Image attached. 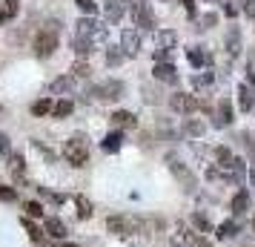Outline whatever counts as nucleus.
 Returning <instances> with one entry per match:
<instances>
[{
  "label": "nucleus",
  "instance_id": "obj_17",
  "mask_svg": "<svg viewBox=\"0 0 255 247\" xmlns=\"http://www.w3.org/2000/svg\"><path fill=\"white\" fill-rule=\"evenodd\" d=\"M230 210H232V216H244V213L250 210V193H247V190H238V193L232 196Z\"/></svg>",
  "mask_w": 255,
  "mask_h": 247
},
{
  "label": "nucleus",
  "instance_id": "obj_41",
  "mask_svg": "<svg viewBox=\"0 0 255 247\" xmlns=\"http://www.w3.org/2000/svg\"><path fill=\"white\" fill-rule=\"evenodd\" d=\"M172 49H155V63H169Z\"/></svg>",
  "mask_w": 255,
  "mask_h": 247
},
{
  "label": "nucleus",
  "instance_id": "obj_28",
  "mask_svg": "<svg viewBox=\"0 0 255 247\" xmlns=\"http://www.w3.org/2000/svg\"><path fill=\"white\" fill-rule=\"evenodd\" d=\"M75 204H78V219H83V222H86V219H92V201L86 199V196H75Z\"/></svg>",
  "mask_w": 255,
  "mask_h": 247
},
{
  "label": "nucleus",
  "instance_id": "obj_40",
  "mask_svg": "<svg viewBox=\"0 0 255 247\" xmlns=\"http://www.w3.org/2000/svg\"><path fill=\"white\" fill-rule=\"evenodd\" d=\"M75 3H78V9H81V12H86L89 17H92V14L98 12V6H95L92 0H75Z\"/></svg>",
  "mask_w": 255,
  "mask_h": 247
},
{
  "label": "nucleus",
  "instance_id": "obj_33",
  "mask_svg": "<svg viewBox=\"0 0 255 247\" xmlns=\"http://www.w3.org/2000/svg\"><path fill=\"white\" fill-rule=\"evenodd\" d=\"M124 49L121 46H109V52H106V66H118V63H124Z\"/></svg>",
  "mask_w": 255,
  "mask_h": 247
},
{
  "label": "nucleus",
  "instance_id": "obj_4",
  "mask_svg": "<svg viewBox=\"0 0 255 247\" xmlns=\"http://www.w3.org/2000/svg\"><path fill=\"white\" fill-rule=\"evenodd\" d=\"M75 26H78V29H75V35H78V37H89L92 43H104V40H106V26L98 23V20H95V17H89V14H86V17H81Z\"/></svg>",
  "mask_w": 255,
  "mask_h": 247
},
{
  "label": "nucleus",
  "instance_id": "obj_15",
  "mask_svg": "<svg viewBox=\"0 0 255 247\" xmlns=\"http://www.w3.org/2000/svg\"><path fill=\"white\" fill-rule=\"evenodd\" d=\"M49 89L55 95H72L75 92V75H60V78H55Z\"/></svg>",
  "mask_w": 255,
  "mask_h": 247
},
{
  "label": "nucleus",
  "instance_id": "obj_7",
  "mask_svg": "<svg viewBox=\"0 0 255 247\" xmlns=\"http://www.w3.org/2000/svg\"><path fill=\"white\" fill-rule=\"evenodd\" d=\"M89 95L104 98V101H118V98H124V83L121 81H106V83H101V86H92Z\"/></svg>",
  "mask_w": 255,
  "mask_h": 247
},
{
  "label": "nucleus",
  "instance_id": "obj_38",
  "mask_svg": "<svg viewBox=\"0 0 255 247\" xmlns=\"http://www.w3.org/2000/svg\"><path fill=\"white\" fill-rule=\"evenodd\" d=\"M72 75H75V78H89L92 69H89V63H86V60H78V63L72 66Z\"/></svg>",
  "mask_w": 255,
  "mask_h": 247
},
{
  "label": "nucleus",
  "instance_id": "obj_24",
  "mask_svg": "<svg viewBox=\"0 0 255 247\" xmlns=\"http://www.w3.org/2000/svg\"><path fill=\"white\" fill-rule=\"evenodd\" d=\"M72 46H75V55H78V58H89V55H92V40H89V37H78L75 35V40H72Z\"/></svg>",
  "mask_w": 255,
  "mask_h": 247
},
{
  "label": "nucleus",
  "instance_id": "obj_12",
  "mask_svg": "<svg viewBox=\"0 0 255 247\" xmlns=\"http://www.w3.org/2000/svg\"><path fill=\"white\" fill-rule=\"evenodd\" d=\"M235 112H232V104L227 101V98H221L218 106H215V112H212V118H215V127H227V124H232L235 121Z\"/></svg>",
  "mask_w": 255,
  "mask_h": 247
},
{
  "label": "nucleus",
  "instance_id": "obj_6",
  "mask_svg": "<svg viewBox=\"0 0 255 247\" xmlns=\"http://www.w3.org/2000/svg\"><path fill=\"white\" fill-rule=\"evenodd\" d=\"M169 106H172L178 115H192L195 109H201V101L189 92H175L172 98H169Z\"/></svg>",
  "mask_w": 255,
  "mask_h": 247
},
{
  "label": "nucleus",
  "instance_id": "obj_13",
  "mask_svg": "<svg viewBox=\"0 0 255 247\" xmlns=\"http://www.w3.org/2000/svg\"><path fill=\"white\" fill-rule=\"evenodd\" d=\"M43 233H46V236H52V239H58V242H63L69 230H66V224L60 222L58 216H49L46 222H43Z\"/></svg>",
  "mask_w": 255,
  "mask_h": 247
},
{
  "label": "nucleus",
  "instance_id": "obj_42",
  "mask_svg": "<svg viewBox=\"0 0 255 247\" xmlns=\"http://www.w3.org/2000/svg\"><path fill=\"white\" fill-rule=\"evenodd\" d=\"M9 147H12V144H9V135H6V132H0V155L9 153Z\"/></svg>",
  "mask_w": 255,
  "mask_h": 247
},
{
  "label": "nucleus",
  "instance_id": "obj_49",
  "mask_svg": "<svg viewBox=\"0 0 255 247\" xmlns=\"http://www.w3.org/2000/svg\"><path fill=\"white\" fill-rule=\"evenodd\" d=\"M58 247H78V245H72V242H60Z\"/></svg>",
  "mask_w": 255,
  "mask_h": 247
},
{
  "label": "nucleus",
  "instance_id": "obj_9",
  "mask_svg": "<svg viewBox=\"0 0 255 247\" xmlns=\"http://www.w3.org/2000/svg\"><path fill=\"white\" fill-rule=\"evenodd\" d=\"M109 121H112L115 130H135V127H138V118L132 115L129 109H115V112L109 115Z\"/></svg>",
  "mask_w": 255,
  "mask_h": 247
},
{
  "label": "nucleus",
  "instance_id": "obj_21",
  "mask_svg": "<svg viewBox=\"0 0 255 247\" xmlns=\"http://www.w3.org/2000/svg\"><path fill=\"white\" fill-rule=\"evenodd\" d=\"M227 52H230L232 58L241 55V32H238V26H230V35H227Z\"/></svg>",
  "mask_w": 255,
  "mask_h": 247
},
{
  "label": "nucleus",
  "instance_id": "obj_31",
  "mask_svg": "<svg viewBox=\"0 0 255 247\" xmlns=\"http://www.w3.org/2000/svg\"><path fill=\"white\" fill-rule=\"evenodd\" d=\"M72 109H75V104H72L69 98H60L58 104H55V109H52V115L55 118H66V115H72Z\"/></svg>",
  "mask_w": 255,
  "mask_h": 247
},
{
  "label": "nucleus",
  "instance_id": "obj_19",
  "mask_svg": "<svg viewBox=\"0 0 255 247\" xmlns=\"http://www.w3.org/2000/svg\"><path fill=\"white\" fill-rule=\"evenodd\" d=\"M17 12H20V0H3V6H0V23L14 20Z\"/></svg>",
  "mask_w": 255,
  "mask_h": 247
},
{
  "label": "nucleus",
  "instance_id": "obj_8",
  "mask_svg": "<svg viewBox=\"0 0 255 247\" xmlns=\"http://www.w3.org/2000/svg\"><path fill=\"white\" fill-rule=\"evenodd\" d=\"M121 49H124V55L127 58H135L140 52V32L138 29H124V35H121Z\"/></svg>",
  "mask_w": 255,
  "mask_h": 247
},
{
  "label": "nucleus",
  "instance_id": "obj_5",
  "mask_svg": "<svg viewBox=\"0 0 255 247\" xmlns=\"http://www.w3.org/2000/svg\"><path fill=\"white\" fill-rule=\"evenodd\" d=\"M166 164H169V173L175 176V181H178V184H181L186 193H192V190L198 187V178L192 176V170H189L184 161H178L175 155H169V158H166Z\"/></svg>",
  "mask_w": 255,
  "mask_h": 247
},
{
  "label": "nucleus",
  "instance_id": "obj_16",
  "mask_svg": "<svg viewBox=\"0 0 255 247\" xmlns=\"http://www.w3.org/2000/svg\"><path fill=\"white\" fill-rule=\"evenodd\" d=\"M155 46L158 49H175L178 46V32H175V29H161V32H155Z\"/></svg>",
  "mask_w": 255,
  "mask_h": 247
},
{
  "label": "nucleus",
  "instance_id": "obj_32",
  "mask_svg": "<svg viewBox=\"0 0 255 247\" xmlns=\"http://www.w3.org/2000/svg\"><path fill=\"white\" fill-rule=\"evenodd\" d=\"M232 158H235V155L230 153V147H215V161H218V167L227 170V167L232 164Z\"/></svg>",
  "mask_w": 255,
  "mask_h": 247
},
{
  "label": "nucleus",
  "instance_id": "obj_51",
  "mask_svg": "<svg viewBox=\"0 0 255 247\" xmlns=\"http://www.w3.org/2000/svg\"><path fill=\"white\" fill-rule=\"evenodd\" d=\"M253 233H255V213H253Z\"/></svg>",
  "mask_w": 255,
  "mask_h": 247
},
{
  "label": "nucleus",
  "instance_id": "obj_34",
  "mask_svg": "<svg viewBox=\"0 0 255 247\" xmlns=\"http://www.w3.org/2000/svg\"><path fill=\"white\" fill-rule=\"evenodd\" d=\"M9 170H12V176H23V170H26V161H23V155H20V153L9 155Z\"/></svg>",
  "mask_w": 255,
  "mask_h": 247
},
{
  "label": "nucleus",
  "instance_id": "obj_47",
  "mask_svg": "<svg viewBox=\"0 0 255 247\" xmlns=\"http://www.w3.org/2000/svg\"><path fill=\"white\" fill-rule=\"evenodd\" d=\"M124 3H127L129 9H138V6H143V3H146V0H124Z\"/></svg>",
  "mask_w": 255,
  "mask_h": 247
},
{
  "label": "nucleus",
  "instance_id": "obj_26",
  "mask_svg": "<svg viewBox=\"0 0 255 247\" xmlns=\"http://www.w3.org/2000/svg\"><path fill=\"white\" fill-rule=\"evenodd\" d=\"M124 17V3H118V0H106V20L109 23H118Z\"/></svg>",
  "mask_w": 255,
  "mask_h": 247
},
{
  "label": "nucleus",
  "instance_id": "obj_3",
  "mask_svg": "<svg viewBox=\"0 0 255 247\" xmlns=\"http://www.w3.org/2000/svg\"><path fill=\"white\" fill-rule=\"evenodd\" d=\"M63 158L72 167H86V161H89V144H86V138L83 135H72L69 141L63 144Z\"/></svg>",
  "mask_w": 255,
  "mask_h": 247
},
{
  "label": "nucleus",
  "instance_id": "obj_50",
  "mask_svg": "<svg viewBox=\"0 0 255 247\" xmlns=\"http://www.w3.org/2000/svg\"><path fill=\"white\" fill-rule=\"evenodd\" d=\"M250 181H253V187H255V170H250Z\"/></svg>",
  "mask_w": 255,
  "mask_h": 247
},
{
  "label": "nucleus",
  "instance_id": "obj_48",
  "mask_svg": "<svg viewBox=\"0 0 255 247\" xmlns=\"http://www.w3.org/2000/svg\"><path fill=\"white\" fill-rule=\"evenodd\" d=\"M224 12L230 14V17H235V14H238V12H235V6H230V3H224Z\"/></svg>",
  "mask_w": 255,
  "mask_h": 247
},
{
  "label": "nucleus",
  "instance_id": "obj_23",
  "mask_svg": "<svg viewBox=\"0 0 255 247\" xmlns=\"http://www.w3.org/2000/svg\"><path fill=\"white\" fill-rule=\"evenodd\" d=\"M253 101H255V95L250 89V83H241L238 86V104H241L244 112H253Z\"/></svg>",
  "mask_w": 255,
  "mask_h": 247
},
{
  "label": "nucleus",
  "instance_id": "obj_27",
  "mask_svg": "<svg viewBox=\"0 0 255 247\" xmlns=\"http://www.w3.org/2000/svg\"><path fill=\"white\" fill-rule=\"evenodd\" d=\"M189 222H192V227H195L198 233H212V222H209L204 213H192Z\"/></svg>",
  "mask_w": 255,
  "mask_h": 247
},
{
  "label": "nucleus",
  "instance_id": "obj_2",
  "mask_svg": "<svg viewBox=\"0 0 255 247\" xmlns=\"http://www.w3.org/2000/svg\"><path fill=\"white\" fill-rule=\"evenodd\" d=\"M58 49V20H49L46 29H40L35 37V55L37 58H52Z\"/></svg>",
  "mask_w": 255,
  "mask_h": 247
},
{
  "label": "nucleus",
  "instance_id": "obj_11",
  "mask_svg": "<svg viewBox=\"0 0 255 247\" xmlns=\"http://www.w3.org/2000/svg\"><path fill=\"white\" fill-rule=\"evenodd\" d=\"M152 75H155V81L169 83V86H175V83L181 81V78H178V69H175L172 63H155V69H152Z\"/></svg>",
  "mask_w": 255,
  "mask_h": 247
},
{
  "label": "nucleus",
  "instance_id": "obj_44",
  "mask_svg": "<svg viewBox=\"0 0 255 247\" xmlns=\"http://www.w3.org/2000/svg\"><path fill=\"white\" fill-rule=\"evenodd\" d=\"M195 247H212V242H209L207 236H201V233H198V236H195Z\"/></svg>",
  "mask_w": 255,
  "mask_h": 247
},
{
  "label": "nucleus",
  "instance_id": "obj_52",
  "mask_svg": "<svg viewBox=\"0 0 255 247\" xmlns=\"http://www.w3.org/2000/svg\"><path fill=\"white\" fill-rule=\"evenodd\" d=\"M215 3H224V0H215Z\"/></svg>",
  "mask_w": 255,
  "mask_h": 247
},
{
  "label": "nucleus",
  "instance_id": "obj_39",
  "mask_svg": "<svg viewBox=\"0 0 255 247\" xmlns=\"http://www.w3.org/2000/svg\"><path fill=\"white\" fill-rule=\"evenodd\" d=\"M198 23H201L198 29H212V26L218 23V14H215V12H209V14H204V17H201Z\"/></svg>",
  "mask_w": 255,
  "mask_h": 247
},
{
  "label": "nucleus",
  "instance_id": "obj_35",
  "mask_svg": "<svg viewBox=\"0 0 255 247\" xmlns=\"http://www.w3.org/2000/svg\"><path fill=\"white\" fill-rule=\"evenodd\" d=\"M23 210H26L29 219H43V204H40V201H26Z\"/></svg>",
  "mask_w": 255,
  "mask_h": 247
},
{
  "label": "nucleus",
  "instance_id": "obj_10",
  "mask_svg": "<svg viewBox=\"0 0 255 247\" xmlns=\"http://www.w3.org/2000/svg\"><path fill=\"white\" fill-rule=\"evenodd\" d=\"M132 20L138 29H155V12L149 9V3H143L138 9H132Z\"/></svg>",
  "mask_w": 255,
  "mask_h": 247
},
{
  "label": "nucleus",
  "instance_id": "obj_45",
  "mask_svg": "<svg viewBox=\"0 0 255 247\" xmlns=\"http://www.w3.org/2000/svg\"><path fill=\"white\" fill-rule=\"evenodd\" d=\"M244 12L250 17H255V0H244Z\"/></svg>",
  "mask_w": 255,
  "mask_h": 247
},
{
  "label": "nucleus",
  "instance_id": "obj_25",
  "mask_svg": "<svg viewBox=\"0 0 255 247\" xmlns=\"http://www.w3.org/2000/svg\"><path fill=\"white\" fill-rule=\"evenodd\" d=\"M55 109V104H52V98H40V101H35V104L29 106V112L35 118H43V115H49Z\"/></svg>",
  "mask_w": 255,
  "mask_h": 247
},
{
  "label": "nucleus",
  "instance_id": "obj_29",
  "mask_svg": "<svg viewBox=\"0 0 255 247\" xmlns=\"http://www.w3.org/2000/svg\"><path fill=\"white\" fill-rule=\"evenodd\" d=\"M186 58H189V63H192L195 69H204V66L209 63V55H204L201 49H189V52H186Z\"/></svg>",
  "mask_w": 255,
  "mask_h": 247
},
{
  "label": "nucleus",
  "instance_id": "obj_53",
  "mask_svg": "<svg viewBox=\"0 0 255 247\" xmlns=\"http://www.w3.org/2000/svg\"><path fill=\"white\" fill-rule=\"evenodd\" d=\"M43 247H46V245H43Z\"/></svg>",
  "mask_w": 255,
  "mask_h": 247
},
{
  "label": "nucleus",
  "instance_id": "obj_46",
  "mask_svg": "<svg viewBox=\"0 0 255 247\" xmlns=\"http://www.w3.org/2000/svg\"><path fill=\"white\" fill-rule=\"evenodd\" d=\"M244 138H247V135H244ZM247 153H250V158H253V164H255V141H250V138H247Z\"/></svg>",
  "mask_w": 255,
  "mask_h": 247
},
{
  "label": "nucleus",
  "instance_id": "obj_1",
  "mask_svg": "<svg viewBox=\"0 0 255 247\" xmlns=\"http://www.w3.org/2000/svg\"><path fill=\"white\" fill-rule=\"evenodd\" d=\"M106 230L115 233V236L143 233V219H135V216H127V213H118V216H109V219H106Z\"/></svg>",
  "mask_w": 255,
  "mask_h": 247
},
{
  "label": "nucleus",
  "instance_id": "obj_30",
  "mask_svg": "<svg viewBox=\"0 0 255 247\" xmlns=\"http://www.w3.org/2000/svg\"><path fill=\"white\" fill-rule=\"evenodd\" d=\"M20 224H23V227H26V233H29V239H32V242H37V245H40V239H43V230H40V227H37V224L32 222L29 216H26V219H20Z\"/></svg>",
  "mask_w": 255,
  "mask_h": 247
},
{
  "label": "nucleus",
  "instance_id": "obj_20",
  "mask_svg": "<svg viewBox=\"0 0 255 247\" xmlns=\"http://www.w3.org/2000/svg\"><path fill=\"white\" fill-rule=\"evenodd\" d=\"M238 230H241V224L235 222H224V224H218L215 227V239H221V242H227V239H232V236H238Z\"/></svg>",
  "mask_w": 255,
  "mask_h": 247
},
{
  "label": "nucleus",
  "instance_id": "obj_37",
  "mask_svg": "<svg viewBox=\"0 0 255 247\" xmlns=\"http://www.w3.org/2000/svg\"><path fill=\"white\" fill-rule=\"evenodd\" d=\"M212 81H215V75H212V72H201V75H195V78H192L195 89H204V86H209Z\"/></svg>",
  "mask_w": 255,
  "mask_h": 247
},
{
  "label": "nucleus",
  "instance_id": "obj_43",
  "mask_svg": "<svg viewBox=\"0 0 255 247\" xmlns=\"http://www.w3.org/2000/svg\"><path fill=\"white\" fill-rule=\"evenodd\" d=\"M184 9H186V14H189V17H195V14H198L195 0H184Z\"/></svg>",
  "mask_w": 255,
  "mask_h": 247
},
{
  "label": "nucleus",
  "instance_id": "obj_14",
  "mask_svg": "<svg viewBox=\"0 0 255 247\" xmlns=\"http://www.w3.org/2000/svg\"><path fill=\"white\" fill-rule=\"evenodd\" d=\"M244 176H247V164H244V158H232V164L227 167V181H232L235 187H241Z\"/></svg>",
  "mask_w": 255,
  "mask_h": 247
},
{
  "label": "nucleus",
  "instance_id": "obj_18",
  "mask_svg": "<svg viewBox=\"0 0 255 247\" xmlns=\"http://www.w3.org/2000/svg\"><path fill=\"white\" fill-rule=\"evenodd\" d=\"M121 147H124V132H121V130L109 132L104 141H101V150H104V153H118Z\"/></svg>",
  "mask_w": 255,
  "mask_h": 247
},
{
  "label": "nucleus",
  "instance_id": "obj_22",
  "mask_svg": "<svg viewBox=\"0 0 255 247\" xmlns=\"http://www.w3.org/2000/svg\"><path fill=\"white\" fill-rule=\"evenodd\" d=\"M204 132H207V124H204V121H198V118L184 121V135H189V138H201Z\"/></svg>",
  "mask_w": 255,
  "mask_h": 247
},
{
  "label": "nucleus",
  "instance_id": "obj_36",
  "mask_svg": "<svg viewBox=\"0 0 255 247\" xmlns=\"http://www.w3.org/2000/svg\"><path fill=\"white\" fill-rule=\"evenodd\" d=\"M0 201H6V204L17 201V190L9 187V184H0Z\"/></svg>",
  "mask_w": 255,
  "mask_h": 247
}]
</instances>
